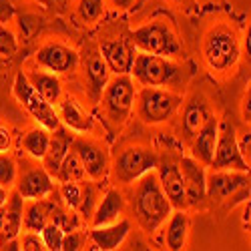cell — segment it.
Listing matches in <instances>:
<instances>
[{
    "instance_id": "26",
    "label": "cell",
    "mask_w": 251,
    "mask_h": 251,
    "mask_svg": "<svg viewBox=\"0 0 251 251\" xmlns=\"http://www.w3.org/2000/svg\"><path fill=\"white\" fill-rule=\"evenodd\" d=\"M52 207L54 205L45 199H28V203H25V209H23V225L26 231L40 233V229L50 221Z\"/></svg>"
},
{
    "instance_id": "13",
    "label": "cell",
    "mask_w": 251,
    "mask_h": 251,
    "mask_svg": "<svg viewBox=\"0 0 251 251\" xmlns=\"http://www.w3.org/2000/svg\"><path fill=\"white\" fill-rule=\"evenodd\" d=\"M155 173H157V179H159V183L163 187L167 199L171 201L173 209H187L185 183H183V175H181L179 159H175L173 155L159 157Z\"/></svg>"
},
{
    "instance_id": "6",
    "label": "cell",
    "mask_w": 251,
    "mask_h": 251,
    "mask_svg": "<svg viewBox=\"0 0 251 251\" xmlns=\"http://www.w3.org/2000/svg\"><path fill=\"white\" fill-rule=\"evenodd\" d=\"M205 195L215 205L227 201L225 209H233L249 199V175L243 171H211L205 175Z\"/></svg>"
},
{
    "instance_id": "44",
    "label": "cell",
    "mask_w": 251,
    "mask_h": 251,
    "mask_svg": "<svg viewBox=\"0 0 251 251\" xmlns=\"http://www.w3.org/2000/svg\"><path fill=\"white\" fill-rule=\"evenodd\" d=\"M2 223H4V207H0V231H2Z\"/></svg>"
},
{
    "instance_id": "36",
    "label": "cell",
    "mask_w": 251,
    "mask_h": 251,
    "mask_svg": "<svg viewBox=\"0 0 251 251\" xmlns=\"http://www.w3.org/2000/svg\"><path fill=\"white\" fill-rule=\"evenodd\" d=\"M20 249H26V251H43V249H47V247H45V241H43V237H40V233L28 231L23 239H20Z\"/></svg>"
},
{
    "instance_id": "3",
    "label": "cell",
    "mask_w": 251,
    "mask_h": 251,
    "mask_svg": "<svg viewBox=\"0 0 251 251\" xmlns=\"http://www.w3.org/2000/svg\"><path fill=\"white\" fill-rule=\"evenodd\" d=\"M183 67L169 56L141 52L135 54L131 73L133 78L143 87H173L177 82H185L183 78Z\"/></svg>"
},
{
    "instance_id": "5",
    "label": "cell",
    "mask_w": 251,
    "mask_h": 251,
    "mask_svg": "<svg viewBox=\"0 0 251 251\" xmlns=\"http://www.w3.org/2000/svg\"><path fill=\"white\" fill-rule=\"evenodd\" d=\"M131 43L141 50V52H151V54H161V56H181L183 47L181 40L175 32V28L167 23V20H151V23L143 25L133 30Z\"/></svg>"
},
{
    "instance_id": "11",
    "label": "cell",
    "mask_w": 251,
    "mask_h": 251,
    "mask_svg": "<svg viewBox=\"0 0 251 251\" xmlns=\"http://www.w3.org/2000/svg\"><path fill=\"white\" fill-rule=\"evenodd\" d=\"M71 149L76 153V157L82 163L85 175H89L95 181H100L109 175L111 163H109V153L100 143L87 139V137H75Z\"/></svg>"
},
{
    "instance_id": "46",
    "label": "cell",
    "mask_w": 251,
    "mask_h": 251,
    "mask_svg": "<svg viewBox=\"0 0 251 251\" xmlns=\"http://www.w3.org/2000/svg\"><path fill=\"white\" fill-rule=\"evenodd\" d=\"M245 50H247V54H249V30H247V36H245Z\"/></svg>"
},
{
    "instance_id": "45",
    "label": "cell",
    "mask_w": 251,
    "mask_h": 251,
    "mask_svg": "<svg viewBox=\"0 0 251 251\" xmlns=\"http://www.w3.org/2000/svg\"><path fill=\"white\" fill-rule=\"evenodd\" d=\"M169 2H175V4H189L191 0H169Z\"/></svg>"
},
{
    "instance_id": "4",
    "label": "cell",
    "mask_w": 251,
    "mask_h": 251,
    "mask_svg": "<svg viewBox=\"0 0 251 251\" xmlns=\"http://www.w3.org/2000/svg\"><path fill=\"white\" fill-rule=\"evenodd\" d=\"M135 97H137V91H135V82L131 75H115L104 85L99 100L102 102L104 117H107V121L115 129H121L127 123L135 107Z\"/></svg>"
},
{
    "instance_id": "8",
    "label": "cell",
    "mask_w": 251,
    "mask_h": 251,
    "mask_svg": "<svg viewBox=\"0 0 251 251\" xmlns=\"http://www.w3.org/2000/svg\"><path fill=\"white\" fill-rule=\"evenodd\" d=\"M159 155L149 147H125L113 161V179L121 185H131L145 173L155 171Z\"/></svg>"
},
{
    "instance_id": "1",
    "label": "cell",
    "mask_w": 251,
    "mask_h": 251,
    "mask_svg": "<svg viewBox=\"0 0 251 251\" xmlns=\"http://www.w3.org/2000/svg\"><path fill=\"white\" fill-rule=\"evenodd\" d=\"M137 181L139 183L133 193V211L139 225L147 233H153L171 215L173 205L167 199L155 171L145 173Z\"/></svg>"
},
{
    "instance_id": "9",
    "label": "cell",
    "mask_w": 251,
    "mask_h": 251,
    "mask_svg": "<svg viewBox=\"0 0 251 251\" xmlns=\"http://www.w3.org/2000/svg\"><path fill=\"white\" fill-rule=\"evenodd\" d=\"M14 97L30 113V117L38 125L47 127L49 131H54L60 125L58 113L54 111V104L47 102L43 97L34 91V87L30 85L28 78H26V73H18L16 75V78H14Z\"/></svg>"
},
{
    "instance_id": "22",
    "label": "cell",
    "mask_w": 251,
    "mask_h": 251,
    "mask_svg": "<svg viewBox=\"0 0 251 251\" xmlns=\"http://www.w3.org/2000/svg\"><path fill=\"white\" fill-rule=\"evenodd\" d=\"M211 117L209 113L207 102L203 100V97L195 95L189 99V102L185 104V111H183V119H181V133L185 141H191L195 137V133L205 125V121Z\"/></svg>"
},
{
    "instance_id": "17",
    "label": "cell",
    "mask_w": 251,
    "mask_h": 251,
    "mask_svg": "<svg viewBox=\"0 0 251 251\" xmlns=\"http://www.w3.org/2000/svg\"><path fill=\"white\" fill-rule=\"evenodd\" d=\"M82 69H85V80H87V91H89V99L93 102H99L104 85L111 78V71L104 62L100 50L97 49H89V54H85L82 60Z\"/></svg>"
},
{
    "instance_id": "42",
    "label": "cell",
    "mask_w": 251,
    "mask_h": 251,
    "mask_svg": "<svg viewBox=\"0 0 251 251\" xmlns=\"http://www.w3.org/2000/svg\"><path fill=\"white\" fill-rule=\"evenodd\" d=\"M109 2L117 8V10H131L135 6L137 0H109Z\"/></svg>"
},
{
    "instance_id": "40",
    "label": "cell",
    "mask_w": 251,
    "mask_h": 251,
    "mask_svg": "<svg viewBox=\"0 0 251 251\" xmlns=\"http://www.w3.org/2000/svg\"><path fill=\"white\" fill-rule=\"evenodd\" d=\"M237 147H239V153L243 155V159L249 161V131L243 133L241 139H237Z\"/></svg>"
},
{
    "instance_id": "37",
    "label": "cell",
    "mask_w": 251,
    "mask_h": 251,
    "mask_svg": "<svg viewBox=\"0 0 251 251\" xmlns=\"http://www.w3.org/2000/svg\"><path fill=\"white\" fill-rule=\"evenodd\" d=\"M78 249H82V235L71 229V231L65 233V237H62L60 251H78Z\"/></svg>"
},
{
    "instance_id": "18",
    "label": "cell",
    "mask_w": 251,
    "mask_h": 251,
    "mask_svg": "<svg viewBox=\"0 0 251 251\" xmlns=\"http://www.w3.org/2000/svg\"><path fill=\"white\" fill-rule=\"evenodd\" d=\"M73 139H75L73 131L69 127H62V125H58L54 131H50L49 149H47V153L43 157V167L49 171L50 177H56V171H58L62 159H65L67 153L71 151Z\"/></svg>"
},
{
    "instance_id": "32",
    "label": "cell",
    "mask_w": 251,
    "mask_h": 251,
    "mask_svg": "<svg viewBox=\"0 0 251 251\" xmlns=\"http://www.w3.org/2000/svg\"><path fill=\"white\" fill-rule=\"evenodd\" d=\"M16 173H18L16 161L8 153H0V185L12 187L16 181Z\"/></svg>"
},
{
    "instance_id": "28",
    "label": "cell",
    "mask_w": 251,
    "mask_h": 251,
    "mask_svg": "<svg viewBox=\"0 0 251 251\" xmlns=\"http://www.w3.org/2000/svg\"><path fill=\"white\" fill-rule=\"evenodd\" d=\"M49 141H50V131L43 125H38V127L30 129L25 137H23V149L36 161H43L47 149H49Z\"/></svg>"
},
{
    "instance_id": "10",
    "label": "cell",
    "mask_w": 251,
    "mask_h": 251,
    "mask_svg": "<svg viewBox=\"0 0 251 251\" xmlns=\"http://www.w3.org/2000/svg\"><path fill=\"white\" fill-rule=\"evenodd\" d=\"M213 171H243L249 173V161L243 159L237 147V135L235 127L229 121L219 123V133H217V143H215V153L211 159Z\"/></svg>"
},
{
    "instance_id": "39",
    "label": "cell",
    "mask_w": 251,
    "mask_h": 251,
    "mask_svg": "<svg viewBox=\"0 0 251 251\" xmlns=\"http://www.w3.org/2000/svg\"><path fill=\"white\" fill-rule=\"evenodd\" d=\"M10 145H12V135H10V131L0 125V153H8V151H10Z\"/></svg>"
},
{
    "instance_id": "20",
    "label": "cell",
    "mask_w": 251,
    "mask_h": 251,
    "mask_svg": "<svg viewBox=\"0 0 251 251\" xmlns=\"http://www.w3.org/2000/svg\"><path fill=\"white\" fill-rule=\"evenodd\" d=\"M131 233V221L129 219H119L109 225H99L91 229V241L95 243L97 249L102 251H113L123 245V241L127 239Z\"/></svg>"
},
{
    "instance_id": "33",
    "label": "cell",
    "mask_w": 251,
    "mask_h": 251,
    "mask_svg": "<svg viewBox=\"0 0 251 251\" xmlns=\"http://www.w3.org/2000/svg\"><path fill=\"white\" fill-rule=\"evenodd\" d=\"M60 195L69 205V209H78L82 199V185L78 181H62L60 185Z\"/></svg>"
},
{
    "instance_id": "29",
    "label": "cell",
    "mask_w": 251,
    "mask_h": 251,
    "mask_svg": "<svg viewBox=\"0 0 251 251\" xmlns=\"http://www.w3.org/2000/svg\"><path fill=\"white\" fill-rule=\"evenodd\" d=\"M85 177V169H82V163L80 159L76 157V153L71 149L67 153V157L62 159L58 171H56V179L62 183V181H80Z\"/></svg>"
},
{
    "instance_id": "34",
    "label": "cell",
    "mask_w": 251,
    "mask_h": 251,
    "mask_svg": "<svg viewBox=\"0 0 251 251\" xmlns=\"http://www.w3.org/2000/svg\"><path fill=\"white\" fill-rule=\"evenodd\" d=\"M16 50H18V43L14 34L6 26H0V58L8 60L16 54Z\"/></svg>"
},
{
    "instance_id": "23",
    "label": "cell",
    "mask_w": 251,
    "mask_h": 251,
    "mask_svg": "<svg viewBox=\"0 0 251 251\" xmlns=\"http://www.w3.org/2000/svg\"><path fill=\"white\" fill-rule=\"evenodd\" d=\"M123 209H125V199L119 193V189H109L104 193V197L100 199L99 207L93 211V217H91L93 227L119 221V217L123 215Z\"/></svg>"
},
{
    "instance_id": "16",
    "label": "cell",
    "mask_w": 251,
    "mask_h": 251,
    "mask_svg": "<svg viewBox=\"0 0 251 251\" xmlns=\"http://www.w3.org/2000/svg\"><path fill=\"white\" fill-rule=\"evenodd\" d=\"M179 167H181V175H183V183H185L187 207H201L207 199V195H205V165H201L193 157H181Z\"/></svg>"
},
{
    "instance_id": "41",
    "label": "cell",
    "mask_w": 251,
    "mask_h": 251,
    "mask_svg": "<svg viewBox=\"0 0 251 251\" xmlns=\"http://www.w3.org/2000/svg\"><path fill=\"white\" fill-rule=\"evenodd\" d=\"M251 93H249V89L245 91V97H243V102H241V115H243V121L245 123H249L251 121V111H249V107H251Z\"/></svg>"
},
{
    "instance_id": "30",
    "label": "cell",
    "mask_w": 251,
    "mask_h": 251,
    "mask_svg": "<svg viewBox=\"0 0 251 251\" xmlns=\"http://www.w3.org/2000/svg\"><path fill=\"white\" fill-rule=\"evenodd\" d=\"M76 14L87 25L99 23L100 16L104 14V0H78Z\"/></svg>"
},
{
    "instance_id": "27",
    "label": "cell",
    "mask_w": 251,
    "mask_h": 251,
    "mask_svg": "<svg viewBox=\"0 0 251 251\" xmlns=\"http://www.w3.org/2000/svg\"><path fill=\"white\" fill-rule=\"evenodd\" d=\"M28 82L34 87V91L43 97L47 102L50 104H56L62 97V85L54 73H38V71H32L26 75Z\"/></svg>"
},
{
    "instance_id": "2",
    "label": "cell",
    "mask_w": 251,
    "mask_h": 251,
    "mask_svg": "<svg viewBox=\"0 0 251 251\" xmlns=\"http://www.w3.org/2000/svg\"><path fill=\"white\" fill-rule=\"evenodd\" d=\"M201 52L209 71L215 75H227L237 67L241 56L239 38L231 26L217 25L205 34Z\"/></svg>"
},
{
    "instance_id": "14",
    "label": "cell",
    "mask_w": 251,
    "mask_h": 251,
    "mask_svg": "<svg viewBox=\"0 0 251 251\" xmlns=\"http://www.w3.org/2000/svg\"><path fill=\"white\" fill-rule=\"evenodd\" d=\"M36 65H40L43 69L54 73V75H69L75 73L78 62H80V54L60 43H47L36 50Z\"/></svg>"
},
{
    "instance_id": "35",
    "label": "cell",
    "mask_w": 251,
    "mask_h": 251,
    "mask_svg": "<svg viewBox=\"0 0 251 251\" xmlns=\"http://www.w3.org/2000/svg\"><path fill=\"white\" fill-rule=\"evenodd\" d=\"M93 205H95V189H93L91 183H87V185H82V199H80V205H78L80 215L91 219L93 211H95Z\"/></svg>"
},
{
    "instance_id": "15",
    "label": "cell",
    "mask_w": 251,
    "mask_h": 251,
    "mask_svg": "<svg viewBox=\"0 0 251 251\" xmlns=\"http://www.w3.org/2000/svg\"><path fill=\"white\" fill-rule=\"evenodd\" d=\"M99 50L113 75H129L135 60V45L125 38H100Z\"/></svg>"
},
{
    "instance_id": "31",
    "label": "cell",
    "mask_w": 251,
    "mask_h": 251,
    "mask_svg": "<svg viewBox=\"0 0 251 251\" xmlns=\"http://www.w3.org/2000/svg\"><path fill=\"white\" fill-rule=\"evenodd\" d=\"M40 237H43L47 249H50V251H60L62 237H65V229H62L60 225H56L54 221H49L43 229H40Z\"/></svg>"
},
{
    "instance_id": "47",
    "label": "cell",
    "mask_w": 251,
    "mask_h": 251,
    "mask_svg": "<svg viewBox=\"0 0 251 251\" xmlns=\"http://www.w3.org/2000/svg\"><path fill=\"white\" fill-rule=\"evenodd\" d=\"M38 2H40V4H47V0H38Z\"/></svg>"
},
{
    "instance_id": "43",
    "label": "cell",
    "mask_w": 251,
    "mask_h": 251,
    "mask_svg": "<svg viewBox=\"0 0 251 251\" xmlns=\"http://www.w3.org/2000/svg\"><path fill=\"white\" fill-rule=\"evenodd\" d=\"M6 199H8V187H2L0 185V207L6 205Z\"/></svg>"
},
{
    "instance_id": "25",
    "label": "cell",
    "mask_w": 251,
    "mask_h": 251,
    "mask_svg": "<svg viewBox=\"0 0 251 251\" xmlns=\"http://www.w3.org/2000/svg\"><path fill=\"white\" fill-rule=\"evenodd\" d=\"M167 231H165V245L167 249L179 251L187 243V235H189V217L185 215V209H175V213L167 217Z\"/></svg>"
},
{
    "instance_id": "24",
    "label": "cell",
    "mask_w": 251,
    "mask_h": 251,
    "mask_svg": "<svg viewBox=\"0 0 251 251\" xmlns=\"http://www.w3.org/2000/svg\"><path fill=\"white\" fill-rule=\"evenodd\" d=\"M60 109H58V119L60 123H65V127L76 133H91L93 131V119L78 107V102L71 97L58 100Z\"/></svg>"
},
{
    "instance_id": "7",
    "label": "cell",
    "mask_w": 251,
    "mask_h": 251,
    "mask_svg": "<svg viewBox=\"0 0 251 251\" xmlns=\"http://www.w3.org/2000/svg\"><path fill=\"white\" fill-rule=\"evenodd\" d=\"M135 99L137 115L145 125H161L171 121L183 102L181 95L159 87H143Z\"/></svg>"
},
{
    "instance_id": "38",
    "label": "cell",
    "mask_w": 251,
    "mask_h": 251,
    "mask_svg": "<svg viewBox=\"0 0 251 251\" xmlns=\"http://www.w3.org/2000/svg\"><path fill=\"white\" fill-rule=\"evenodd\" d=\"M16 14V4L14 0H0V23L6 25Z\"/></svg>"
},
{
    "instance_id": "19",
    "label": "cell",
    "mask_w": 251,
    "mask_h": 251,
    "mask_svg": "<svg viewBox=\"0 0 251 251\" xmlns=\"http://www.w3.org/2000/svg\"><path fill=\"white\" fill-rule=\"evenodd\" d=\"M217 133H219V121L211 115L203 127L195 133V137L191 139V153L193 159H197L201 165L209 167L215 153V143H217Z\"/></svg>"
},
{
    "instance_id": "21",
    "label": "cell",
    "mask_w": 251,
    "mask_h": 251,
    "mask_svg": "<svg viewBox=\"0 0 251 251\" xmlns=\"http://www.w3.org/2000/svg\"><path fill=\"white\" fill-rule=\"evenodd\" d=\"M23 209H25V199L18 195V191L8 193L4 205V223H2V231H0V249H2L4 243L18 239L20 229H23Z\"/></svg>"
},
{
    "instance_id": "12",
    "label": "cell",
    "mask_w": 251,
    "mask_h": 251,
    "mask_svg": "<svg viewBox=\"0 0 251 251\" xmlns=\"http://www.w3.org/2000/svg\"><path fill=\"white\" fill-rule=\"evenodd\" d=\"M16 191L25 201L28 199H47L54 191L52 177L43 165L38 163H26L23 171L16 173Z\"/></svg>"
}]
</instances>
